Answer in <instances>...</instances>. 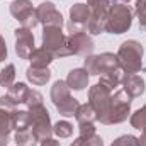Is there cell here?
<instances>
[{"label": "cell", "mask_w": 146, "mask_h": 146, "mask_svg": "<svg viewBox=\"0 0 146 146\" xmlns=\"http://www.w3.org/2000/svg\"><path fill=\"white\" fill-rule=\"evenodd\" d=\"M117 60L124 73H138L143 70V46L134 41H124L117 51Z\"/></svg>", "instance_id": "obj_1"}, {"label": "cell", "mask_w": 146, "mask_h": 146, "mask_svg": "<svg viewBox=\"0 0 146 146\" xmlns=\"http://www.w3.org/2000/svg\"><path fill=\"white\" fill-rule=\"evenodd\" d=\"M133 24V10L124 3H114L107 10L106 17V33L122 34Z\"/></svg>", "instance_id": "obj_2"}, {"label": "cell", "mask_w": 146, "mask_h": 146, "mask_svg": "<svg viewBox=\"0 0 146 146\" xmlns=\"http://www.w3.org/2000/svg\"><path fill=\"white\" fill-rule=\"evenodd\" d=\"M110 97H112V90L102 83H97V85L90 87V90H88V104L94 107L97 121H100L102 124L106 122V117L109 112Z\"/></svg>", "instance_id": "obj_3"}, {"label": "cell", "mask_w": 146, "mask_h": 146, "mask_svg": "<svg viewBox=\"0 0 146 146\" xmlns=\"http://www.w3.org/2000/svg\"><path fill=\"white\" fill-rule=\"evenodd\" d=\"M42 48L51 51L54 58L72 56V53H70V49L66 46V36L61 33V27H44Z\"/></svg>", "instance_id": "obj_4"}, {"label": "cell", "mask_w": 146, "mask_h": 146, "mask_svg": "<svg viewBox=\"0 0 146 146\" xmlns=\"http://www.w3.org/2000/svg\"><path fill=\"white\" fill-rule=\"evenodd\" d=\"M129 110H131V97L124 90L115 92L110 97L109 112H107V117H106L104 124H119V122H124L127 119V115H129Z\"/></svg>", "instance_id": "obj_5"}, {"label": "cell", "mask_w": 146, "mask_h": 146, "mask_svg": "<svg viewBox=\"0 0 146 146\" xmlns=\"http://www.w3.org/2000/svg\"><path fill=\"white\" fill-rule=\"evenodd\" d=\"M31 114V131L36 136L37 141H42L46 138H51L53 134V126H51V119H49V112L46 107L41 104L36 107H29Z\"/></svg>", "instance_id": "obj_6"}, {"label": "cell", "mask_w": 146, "mask_h": 146, "mask_svg": "<svg viewBox=\"0 0 146 146\" xmlns=\"http://www.w3.org/2000/svg\"><path fill=\"white\" fill-rule=\"evenodd\" d=\"M85 70L88 75H102L106 72L112 70H121L117 54L114 53H102L99 56H87L85 60Z\"/></svg>", "instance_id": "obj_7"}, {"label": "cell", "mask_w": 146, "mask_h": 146, "mask_svg": "<svg viewBox=\"0 0 146 146\" xmlns=\"http://www.w3.org/2000/svg\"><path fill=\"white\" fill-rule=\"evenodd\" d=\"M10 14L21 22V27L34 29L37 24H39L36 9L33 7V2L31 0H14L10 3Z\"/></svg>", "instance_id": "obj_8"}, {"label": "cell", "mask_w": 146, "mask_h": 146, "mask_svg": "<svg viewBox=\"0 0 146 146\" xmlns=\"http://www.w3.org/2000/svg\"><path fill=\"white\" fill-rule=\"evenodd\" d=\"M66 46L72 54H80V56H90L94 51V41L85 31L66 36Z\"/></svg>", "instance_id": "obj_9"}, {"label": "cell", "mask_w": 146, "mask_h": 146, "mask_svg": "<svg viewBox=\"0 0 146 146\" xmlns=\"http://www.w3.org/2000/svg\"><path fill=\"white\" fill-rule=\"evenodd\" d=\"M90 17V9L87 3H75L70 9V22H68V33L75 34V33H82L87 27Z\"/></svg>", "instance_id": "obj_10"}, {"label": "cell", "mask_w": 146, "mask_h": 146, "mask_svg": "<svg viewBox=\"0 0 146 146\" xmlns=\"http://www.w3.org/2000/svg\"><path fill=\"white\" fill-rule=\"evenodd\" d=\"M37 21L44 27H61L63 26V15L56 10L54 3L51 2H42L36 9Z\"/></svg>", "instance_id": "obj_11"}, {"label": "cell", "mask_w": 146, "mask_h": 146, "mask_svg": "<svg viewBox=\"0 0 146 146\" xmlns=\"http://www.w3.org/2000/svg\"><path fill=\"white\" fill-rule=\"evenodd\" d=\"M34 51V36L31 29L19 27L15 31V53L21 60H29Z\"/></svg>", "instance_id": "obj_12"}, {"label": "cell", "mask_w": 146, "mask_h": 146, "mask_svg": "<svg viewBox=\"0 0 146 146\" xmlns=\"http://www.w3.org/2000/svg\"><path fill=\"white\" fill-rule=\"evenodd\" d=\"M122 83V90L133 99V97H139L145 94V80L136 75V73H126L121 80Z\"/></svg>", "instance_id": "obj_13"}, {"label": "cell", "mask_w": 146, "mask_h": 146, "mask_svg": "<svg viewBox=\"0 0 146 146\" xmlns=\"http://www.w3.org/2000/svg\"><path fill=\"white\" fill-rule=\"evenodd\" d=\"M88 73L85 68H75L72 72L68 73V76H66V83H68V87L73 88V90H83L85 87H87V83H88Z\"/></svg>", "instance_id": "obj_14"}, {"label": "cell", "mask_w": 146, "mask_h": 146, "mask_svg": "<svg viewBox=\"0 0 146 146\" xmlns=\"http://www.w3.org/2000/svg\"><path fill=\"white\" fill-rule=\"evenodd\" d=\"M106 17H107V12H90L88 22H87L88 33L94 36L106 33Z\"/></svg>", "instance_id": "obj_15"}, {"label": "cell", "mask_w": 146, "mask_h": 146, "mask_svg": "<svg viewBox=\"0 0 146 146\" xmlns=\"http://www.w3.org/2000/svg\"><path fill=\"white\" fill-rule=\"evenodd\" d=\"M29 60H31V66H34V68H48V65L54 60V56L46 48H39V49L33 51Z\"/></svg>", "instance_id": "obj_16"}, {"label": "cell", "mask_w": 146, "mask_h": 146, "mask_svg": "<svg viewBox=\"0 0 146 146\" xmlns=\"http://www.w3.org/2000/svg\"><path fill=\"white\" fill-rule=\"evenodd\" d=\"M29 90H31V88H29L26 83L19 82V83H14V85L9 88L7 95H9V99H10L15 106H17V104H26V99H27Z\"/></svg>", "instance_id": "obj_17"}, {"label": "cell", "mask_w": 146, "mask_h": 146, "mask_svg": "<svg viewBox=\"0 0 146 146\" xmlns=\"http://www.w3.org/2000/svg\"><path fill=\"white\" fill-rule=\"evenodd\" d=\"M26 75H27V80L33 85H44L51 78V72L48 68H34V66H29Z\"/></svg>", "instance_id": "obj_18"}, {"label": "cell", "mask_w": 146, "mask_h": 146, "mask_svg": "<svg viewBox=\"0 0 146 146\" xmlns=\"http://www.w3.org/2000/svg\"><path fill=\"white\" fill-rule=\"evenodd\" d=\"M70 90H72V88L68 87L66 82H63V80L54 82V85L51 87V100H53V104L56 106V104H60L61 100L68 99V97H70Z\"/></svg>", "instance_id": "obj_19"}, {"label": "cell", "mask_w": 146, "mask_h": 146, "mask_svg": "<svg viewBox=\"0 0 146 146\" xmlns=\"http://www.w3.org/2000/svg\"><path fill=\"white\" fill-rule=\"evenodd\" d=\"M31 127V114L29 110H14L12 112V129L24 131Z\"/></svg>", "instance_id": "obj_20"}, {"label": "cell", "mask_w": 146, "mask_h": 146, "mask_svg": "<svg viewBox=\"0 0 146 146\" xmlns=\"http://www.w3.org/2000/svg\"><path fill=\"white\" fill-rule=\"evenodd\" d=\"M75 117H76L78 124H94V122L97 121L95 110H94V107H92L90 104L80 106L78 110H76V114H75Z\"/></svg>", "instance_id": "obj_21"}, {"label": "cell", "mask_w": 146, "mask_h": 146, "mask_svg": "<svg viewBox=\"0 0 146 146\" xmlns=\"http://www.w3.org/2000/svg\"><path fill=\"white\" fill-rule=\"evenodd\" d=\"M54 107L58 109V112H60L61 115H65V117H72V115L76 114V110H78V107H80V104H78V100H76V99H73L72 95H70L68 99L61 100V102H60V104H56Z\"/></svg>", "instance_id": "obj_22"}, {"label": "cell", "mask_w": 146, "mask_h": 146, "mask_svg": "<svg viewBox=\"0 0 146 146\" xmlns=\"http://www.w3.org/2000/svg\"><path fill=\"white\" fill-rule=\"evenodd\" d=\"M121 80H122V75L119 70H112V72H106L100 75V82L99 83H102V85H106L107 88H114V87H117L119 83H121Z\"/></svg>", "instance_id": "obj_23"}, {"label": "cell", "mask_w": 146, "mask_h": 146, "mask_svg": "<svg viewBox=\"0 0 146 146\" xmlns=\"http://www.w3.org/2000/svg\"><path fill=\"white\" fill-rule=\"evenodd\" d=\"M36 143L37 139L31 129H24V131L15 133V145L17 146H36Z\"/></svg>", "instance_id": "obj_24"}, {"label": "cell", "mask_w": 146, "mask_h": 146, "mask_svg": "<svg viewBox=\"0 0 146 146\" xmlns=\"http://www.w3.org/2000/svg\"><path fill=\"white\" fill-rule=\"evenodd\" d=\"M14 80H15V66L14 65H7L0 72V87L10 88L14 85Z\"/></svg>", "instance_id": "obj_25"}, {"label": "cell", "mask_w": 146, "mask_h": 146, "mask_svg": "<svg viewBox=\"0 0 146 146\" xmlns=\"http://www.w3.org/2000/svg\"><path fill=\"white\" fill-rule=\"evenodd\" d=\"M12 131V112L0 107V134L9 136Z\"/></svg>", "instance_id": "obj_26"}, {"label": "cell", "mask_w": 146, "mask_h": 146, "mask_svg": "<svg viewBox=\"0 0 146 146\" xmlns=\"http://www.w3.org/2000/svg\"><path fill=\"white\" fill-rule=\"evenodd\" d=\"M70 146H104V141L100 136L92 134V136H80L73 141Z\"/></svg>", "instance_id": "obj_27"}, {"label": "cell", "mask_w": 146, "mask_h": 146, "mask_svg": "<svg viewBox=\"0 0 146 146\" xmlns=\"http://www.w3.org/2000/svg\"><path fill=\"white\" fill-rule=\"evenodd\" d=\"M131 126L139 129V131H146V106L141 107L139 110H136L133 115H131Z\"/></svg>", "instance_id": "obj_28"}, {"label": "cell", "mask_w": 146, "mask_h": 146, "mask_svg": "<svg viewBox=\"0 0 146 146\" xmlns=\"http://www.w3.org/2000/svg\"><path fill=\"white\" fill-rule=\"evenodd\" d=\"M53 133L58 136V138H70L73 133V126L68 121H58L54 126H53Z\"/></svg>", "instance_id": "obj_29"}, {"label": "cell", "mask_w": 146, "mask_h": 146, "mask_svg": "<svg viewBox=\"0 0 146 146\" xmlns=\"http://www.w3.org/2000/svg\"><path fill=\"white\" fill-rule=\"evenodd\" d=\"M136 14L139 19V27L146 33V0H136Z\"/></svg>", "instance_id": "obj_30"}, {"label": "cell", "mask_w": 146, "mask_h": 146, "mask_svg": "<svg viewBox=\"0 0 146 146\" xmlns=\"http://www.w3.org/2000/svg\"><path fill=\"white\" fill-rule=\"evenodd\" d=\"M90 12H107L110 7V0H88Z\"/></svg>", "instance_id": "obj_31"}, {"label": "cell", "mask_w": 146, "mask_h": 146, "mask_svg": "<svg viewBox=\"0 0 146 146\" xmlns=\"http://www.w3.org/2000/svg\"><path fill=\"white\" fill-rule=\"evenodd\" d=\"M110 146H138V138L133 134H124V136L117 138Z\"/></svg>", "instance_id": "obj_32"}, {"label": "cell", "mask_w": 146, "mask_h": 146, "mask_svg": "<svg viewBox=\"0 0 146 146\" xmlns=\"http://www.w3.org/2000/svg\"><path fill=\"white\" fill-rule=\"evenodd\" d=\"M26 104H27V107H36V106H41V104H42V95H41L37 90H29L27 99H26Z\"/></svg>", "instance_id": "obj_33"}, {"label": "cell", "mask_w": 146, "mask_h": 146, "mask_svg": "<svg viewBox=\"0 0 146 146\" xmlns=\"http://www.w3.org/2000/svg\"><path fill=\"white\" fill-rule=\"evenodd\" d=\"M0 107L10 110V112H14V110H15V104L9 99V95H3V97H0Z\"/></svg>", "instance_id": "obj_34"}, {"label": "cell", "mask_w": 146, "mask_h": 146, "mask_svg": "<svg viewBox=\"0 0 146 146\" xmlns=\"http://www.w3.org/2000/svg\"><path fill=\"white\" fill-rule=\"evenodd\" d=\"M95 134L94 124H80V136H92Z\"/></svg>", "instance_id": "obj_35"}, {"label": "cell", "mask_w": 146, "mask_h": 146, "mask_svg": "<svg viewBox=\"0 0 146 146\" xmlns=\"http://www.w3.org/2000/svg\"><path fill=\"white\" fill-rule=\"evenodd\" d=\"M7 60V46H5V41L3 37L0 36V61Z\"/></svg>", "instance_id": "obj_36"}, {"label": "cell", "mask_w": 146, "mask_h": 146, "mask_svg": "<svg viewBox=\"0 0 146 146\" xmlns=\"http://www.w3.org/2000/svg\"><path fill=\"white\" fill-rule=\"evenodd\" d=\"M41 146H61V145H60V141H56L53 138H46V139L41 141Z\"/></svg>", "instance_id": "obj_37"}, {"label": "cell", "mask_w": 146, "mask_h": 146, "mask_svg": "<svg viewBox=\"0 0 146 146\" xmlns=\"http://www.w3.org/2000/svg\"><path fill=\"white\" fill-rule=\"evenodd\" d=\"M138 146H146V131H143L141 138H138Z\"/></svg>", "instance_id": "obj_38"}, {"label": "cell", "mask_w": 146, "mask_h": 146, "mask_svg": "<svg viewBox=\"0 0 146 146\" xmlns=\"http://www.w3.org/2000/svg\"><path fill=\"white\" fill-rule=\"evenodd\" d=\"M7 138H9V136L0 134V146H7Z\"/></svg>", "instance_id": "obj_39"}, {"label": "cell", "mask_w": 146, "mask_h": 146, "mask_svg": "<svg viewBox=\"0 0 146 146\" xmlns=\"http://www.w3.org/2000/svg\"><path fill=\"white\" fill-rule=\"evenodd\" d=\"M127 2H129V0H127Z\"/></svg>", "instance_id": "obj_40"}]
</instances>
